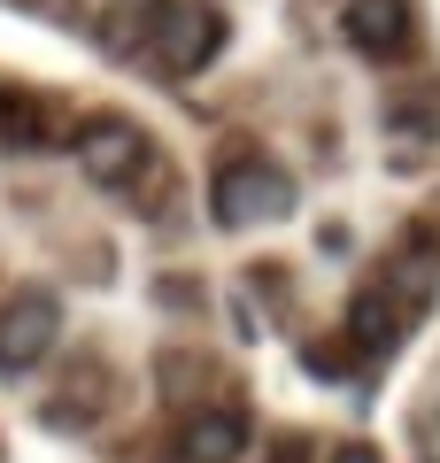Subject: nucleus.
<instances>
[{
	"instance_id": "1a4fd4ad",
	"label": "nucleus",
	"mask_w": 440,
	"mask_h": 463,
	"mask_svg": "<svg viewBox=\"0 0 440 463\" xmlns=\"http://www.w3.org/2000/svg\"><path fill=\"white\" fill-rule=\"evenodd\" d=\"M325 463H378V448H371V440H340Z\"/></svg>"
},
{
	"instance_id": "0eeeda50",
	"label": "nucleus",
	"mask_w": 440,
	"mask_h": 463,
	"mask_svg": "<svg viewBox=\"0 0 440 463\" xmlns=\"http://www.w3.org/2000/svg\"><path fill=\"white\" fill-rule=\"evenodd\" d=\"M348 332H356V347H387V340H402V332H409V309L371 279L356 294V309H348Z\"/></svg>"
},
{
	"instance_id": "6e6552de",
	"label": "nucleus",
	"mask_w": 440,
	"mask_h": 463,
	"mask_svg": "<svg viewBox=\"0 0 440 463\" xmlns=\"http://www.w3.org/2000/svg\"><path fill=\"white\" fill-rule=\"evenodd\" d=\"M32 139H39V100L0 93V147H32Z\"/></svg>"
},
{
	"instance_id": "f257e3e1",
	"label": "nucleus",
	"mask_w": 440,
	"mask_h": 463,
	"mask_svg": "<svg viewBox=\"0 0 440 463\" xmlns=\"http://www.w3.org/2000/svg\"><path fill=\"white\" fill-rule=\"evenodd\" d=\"M131 39L155 70L186 78V70H209L216 47H225V16L209 0H139L131 8Z\"/></svg>"
},
{
	"instance_id": "7ed1b4c3",
	"label": "nucleus",
	"mask_w": 440,
	"mask_h": 463,
	"mask_svg": "<svg viewBox=\"0 0 440 463\" xmlns=\"http://www.w3.org/2000/svg\"><path fill=\"white\" fill-rule=\"evenodd\" d=\"M70 155H78V170L93 185H109V194H131V178L155 170V147H147V132L131 116H85L78 132H70Z\"/></svg>"
},
{
	"instance_id": "423d86ee",
	"label": "nucleus",
	"mask_w": 440,
	"mask_h": 463,
	"mask_svg": "<svg viewBox=\"0 0 440 463\" xmlns=\"http://www.w3.org/2000/svg\"><path fill=\"white\" fill-rule=\"evenodd\" d=\"M240 448H247V410H232V402L194 410L186 432H178V456L186 463H240Z\"/></svg>"
},
{
	"instance_id": "39448f33",
	"label": "nucleus",
	"mask_w": 440,
	"mask_h": 463,
	"mask_svg": "<svg viewBox=\"0 0 440 463\" xmlns=\"http://www.w3.org/2000/svg\"><path fill=\"white\" fill-rule=\"evenodd\" d=\"M340 32L371 62H409L417 54V0H340Z\"/></svg>"
},
{
	"instance_id": "f03ea898",
	"label": "nucleus",
	"mask_w": 440,
	"mask_h": 463,
	"mask_svg": "<svg viewBox=\"0 0 440 463\" xmlns=\"http://www.w3.org/2000/svg\"><path fill=\"white\" fill-rule=\"evenodd\" d=\"M209 209H216V224H232V232L278 224V216H293V178L271 155H232V163L216 170V185H209Z\"/></svg>"
},
{
	"instance_id": "20e7f679",
	"label": "nucleus",
	"mask_w": 440,
	"mask_h": 463,
	"mask_svg": "<svg viewBox=\"0 0 440 463\" xmlns=\"http://www.w3.org/2000/svg\"><path fill=\"white\" fill-rule=\"evenodd\" d=\"M62 340V301L47 286H16L0 309V371H32L47 364V347Z\"/></svg>"
}]
</instances>
